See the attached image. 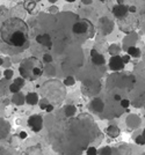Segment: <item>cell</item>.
<instances>
[{
  "label": "cell",
  "mask_w": 145,
  "mask_h": 155,
  "mask_svg": "<svg viewBox=\"0 0 145 155\" xmlns=\"http://www.w3.org/2000/svg\"><path fill=\"white\" fill-rule=\"evenodd\" d=\"M65 1H67V2H74L76 0H65Z\"/></svg>",
  "instance_id": "cell-33"
},
{
  "label": "cell",
  "mask_w": 145,
  "mask_h": 155,
  "mask_svg": "<svg viewBox=\"0 0 145 155\" xmlns=\"http://www.w3.org/2000/svg\"><path fill=\"white\" fill-rule=\"evenodd\" d=\"M26 103L29 105H35L39 103V95L36 93H28L26 95Z\"/></svg>",
  "instance_id": "cell-10"
},
{
  "label": "cell",
  "mask_w": 145,
  "mask_h": 155,
  "mask_svg": "<svg viewBox=\"0 0 145 155\" xmlns=\"http://www.w3.org/2000/svg\"><path fill=\"white\" fill-rule=\"evenodd\" d=\"M35 7V2L34 1H27L26 2V9L28 12H31Z\"/></svg>",
  "instance_id": "cell-19"
},
{
  "label": "cell",
  "mask_w": 145,
  "mask_h": 155,
  "mask_svg": "<svg viewBox=\"0 0 145 155\" xmlns=\"http://www.w3.org/2000/svg\"><path fill=\"white\" fill-rule=\"evenodd\" d=\"M19 137H20V139H26V138H27V133L25 132V131H22V132H20Z\"/></svg>",
  "instance_id": "cell-27"
},
{
  "label": "cell",
  "mask_w": 145,
  "mask_h": 155,
  "mask_svg": "<svg viewBox=\"0 0 145 155\" xmlns=\"http://www.w3.org/2000/svg\"><path fill=\"white\" fill-rule=\"evenodd\" d=\"M129 105H130V102H129V99H121V107H122V108L127 109Z\"/></svg>",
  "instance_id": "cell-21"
},
{
  "label": "cell",
  "mask_w": 145,
  "mask_h": 155,
  "mask_svg": "<svg viewBox=\"0 0 145 155\" xmlns=\"http://www.w3.org/2000/svg\"><path fill=\"white\" fill-rule=\"evenodd\" d=\"M19 72L21 76L26 80L34 81L43 74V65L37 58L29 57L22 60V63L19 66Z\"/></svg>",
  "instance_id": "cell-2"
},
{
  "label": "cell",
  "mask_w": 145,
  "mask_h": 155,
  "mask_svg": "<svg viewBox=\"0 0 145 155\" xmlns=\"http://www.w3.org/2000/svg\"><path fill=\"white\" fill-rule=\"evenodd\" d=\"M13 74H14V72L12 70H6L4 72V76H5L6 80H11V79L13 78Z\"/></svg>",
  "instance_id": "cell-17"
},
{
  "label": "cell",
  "mask_w": 145,
  "mask_h": 155,
  "mask_svg": "<svg viewBox=\"0 0 145 155\" xmlns=\"http://www.w3.org/2000/svg\"><path fill=\"white\" fill-rule=\"evenodd\" d=\"M99 1H105V0H99Z\"/></svg>",
  "instance_id": "cell-35"
},
{
  "label": "cell",
  "mask_w": 145,
  "mask_h": 155,
  "mask_svg": "<svg viewBox=\"0 0 145 155\" xmlns=\"http://www.w3.org/2000/svg\"><path fill=\"white\" fill-rule=\"evenodd\" d=\"M122 60H123L124 65H125V64H128V63L130 61V56H129V55H125V56H123V57H122Z\"/></svg>",
  "instance_id": "cell-25"
},
{
  "label": "cell",
  "mask_w": 145,
  "mask_h": 155,
  "mask_svg": "<svg viewBox=\"0 0 145 155\" xmlns=\"http://www.w3.org/2000/svg\"><path fill=\"white\" fill-rule=\"evenodd\" d=\"M128 9H129V12H131V13H135V12H136V7H135V6H129Z\"/></svg>",
  "instance_id": "cell-28"
},
{
  "label": "cell",
  "mask_w": 145,
  "mask_h": 155,
  "mask_svg": "<svg viewBox=\"0 0 145 155\" xmlns=\"http://www.w3.org/2000/svg\"><path fill=\"white\" fill-rule=\"evenodd\" d=\"M72 31L77 35H84L90 32V37L93 36V26L88 20H80L72 27Z\"/></svg>",
  "instance_id": "cell-3"
},
{
  "label": "cell",
  "mask_w": 145,
  "mask_h": 155,
  "mask_svg": "<svg viewBox=\"0 0 145 155\" xmlns=\"http://www.w3.org/2000/svg\"><path fill=\"white\" fill-rule=\"evenodd\" d=\"M107 133L108 136H110L111 138H116L119 134V130L116 126H109L107 130Z\"/></svg>",
  "instance_id": "cell-13"
},
{
  "label": "cell",
  "mask_w": 145,
  "mask_h": 155,
  "mask_svg": "<svg viewBox=\"0 0 145 155\" xmlns=\"http://www.w3.org/2000/svg\"><path fill=\"white\" fill-rule=\"evenodd\" d=\"M136 143L138 145H145V139L143 138V136H138L136 138Z\"/></svg>",
  "instance_id": "cell-24"
},
{
  "label": "cell",
  "mask_w": 145,
  "mask_h": 155,
  "mask_svg": "<svg viewBox=\"0 0 145 155\" xmlns=\"http://www.w3.org/2000/svg\"><path fill=\"white\" fill-rule=\"evenodd\" d=\"M128 12H129V9H128V7L124 5V4H122V5H115L114 6V8H113V14L114 16L116 17V19H123V17H125L127 14H128Z\"/></svg>",
  "instance_id": "cell-6"
},
{
  "label": "cell",
  "mask_w": 145,
  "mask_h": 155,
  "mask_svg": "<svg viewBox=\"0 0 145 155\" xmlns=\"http://www.w3.org/2000/svg\"><path fill=\"white\" fill-rule=\"evenodd\" d=\"M109 67H110V70L115 71V72L123 70L124 68V63L122 60V57L117 56V55L111 57L110 60H109Z\"/></svg>",
  "instance_id": "cell-5"
},
{
  "label": "cell",
  "mask_w": 145,
  "mask_h": 155,
  "mask_svg": "<svg viewBox=\"0 0 145 155\" xmlns=\"http://www.w3.org/2000/svg\"><path fill=\"white\" fill-rule=\"evenodd\" d=\"M4 64V59L2 58H0V65H2Z\"/></svg>",
  "instance_id": "cell-32"
},
{
  "label": "cell",
  "mask_w": 145,
  "mask_h": 155,
  "mask_svg": "<svg viewBox=\"0 0 145 155\" xmlns=\"http://www.w3.org/2000/svg\"><path fill=\"white\" fill-rule=\"evenodd\" d=\"M28 126L34 132H40L43 127V118L40 115H33L28 118Z\"/></svg>",
  "instance_id": "cell-4"
},
{
  "label": "cell",
  "mask_w": 145,
  "mask_h": 155,
  "mask_svg": "<svg viewBox=\"0 0 145 155\" xmlns=\"http://www.w3.org/2000/svg\"><path fill=\"white\" fill-rule=\"evenodd\" d=\"M76 84V81H74V79L72 78V76H67L64 79V85L66 86H73Z\"/></svg>",
  "instance_id": "cell-18"
},
{
  "label": "cell",
  "mask_w": 145,
  "mask_h": 155,
  "mask_svg": "<svg viewBox=\"0 0 145 155\" xmlns=\"http://www.w3.org/2000/svg\"><path fill=\"white\" fill-rule=\"evenodd\" d=\"M114 99H115V101H121L122 97H121L119 95H115V96H114Z\"/></svg>",
  "instance_id": "cell-29"
},
{
  "label": "cell",
  "mask_w": 145,
  "mask_h": 155,
  "mask_svg": "<svg viewBox=\"0 0 145 155\" xmlns=\"http://www.w3.org/2000/svg\"><path fill=\"white\" fill-rule=\"evenodd\" d=\"M143 138H144V139H145V130H144V131H143Z\"/></svg>",
  "instance_id": "cell-34"
},
{
  "label": "cell",
  "mask_w": 145,
  "mask_h": 155,
  "mask_svg": "<svg viewBox=\"0 0 145 155\" xmlns=\"http://www.w3.org/2000/svg\"><path fill=\"white\" fill-rule=\"evenodd\" d=\"M52 110H53V105L52 104H49V103H48V105L45 107V111H47V112H51Z\"/></svg>",
  "instance_id": "cell-26"
},
{
  "label": "cell",
  "mask_w": 145,
  "mask_h": 155,
  "mask_svg": "<svg viewBox=\"0 0 145 155\" xmlns=\"http://www.w3.org/2000/svg\"><path fill=\"white\" fill-rule=\"evenodd\" d=\"M117 4H119V5H122V4H124V0H117Z\"/></svg>",
  "instance_id": "cell-30"
},
{
  "label": "cell",
  "mask_w": 145,
  "mask_h": 155,
  "mask_svg": "<svg viewBox=\"0 0 145 155\" xmlns=\"http://www.w3.org/2000/svg\"><path fill=\"white\" fill-rule=\"evenodd\" d=\"M77 111V109H76V107H73V105H67L65 107V115L66 116H73L74 113Z\"/></svg>",
  "instance_id": "cell-14"
},
{
  "label": "cell",
  "mask_w": 145,
  "mask_h": 155,
  "mask_svg": "<svg viewBox=\"0 0 145 155\" xmlns=\"http://www.w3.org/2000/svg\"><path fill=\"white\" fill-rule=\"evenodd\" d=\"M128 55L130 57H133V58H138V57H141V50L136 46H131L128 49Z\"/></svg>",
  "instance_id": "cell-12"
},
{
  "label": "cell",
  "mask_w": 145,
  "mask_h": 155,
  "mask_svg": "<svg viewBox=\"0 0 145 155\" xmlns=\"http://www.w3.org/2000/svg\"><path fill=\"white\" fill-rule=\"evenodd\" d=\"M0 35L2 42L14 48H21L28 42L29 29L23 20L19 17H11L1 25Z\"/></svg>",
  "instance_id": "cell-1"
},
{
  "label": "cell",
  "mask_w": 145,
  "mask_h": 155,
  "mask_svg": "<svg viewBox=\"0 0 145 155\" xmlns=\"http://www.w3.org/2000/svg\"><path fill=\"white\" fill-rule=\"evenodd\" d=\"M91 108H92L93 111L95 112H101L105 108V104H103V101L101 99H94L91 103Z\"/></svg>",
  "instance_id": "cell-9"
},
{
  "label": "cell",
  "mask_w": 145,
  "mask_h": 155,
  "mask_svg": "<svg viewBox=\"0 0 145 155\" xmlns=\"http://www.w3.org/2000/svg\"><path fill=\"white\" fill-rule=\"evenodd\" d=\"M86 154L87 155H98V151H96L95 147H90V148L87 149Z\"/></svg>",
  "instance_id": "cell-20"
},
{
  "label": "cell",
  "mask_w": 145,
  "mask_h": 155,
  "mask_svg": "<svg viewBox=\"0 0 145 155\" xmlns=\"http://www.w3.org/2000/svg\"><path fill=\"white\" fill-rule=\"evenodd\" d=\"M48 1H49V2H51V4H55L57 0H48Z\"/></svg>",
  "instance_id": "cell-31"
},
{
  "label": "cell",
  "mask_w": 145,
  "mask_h": 155,
  "mask_svg": "<svg viewBox=\"0 0 145 155\" xmlns=\"http://www.w3.org/2000/svg\"><path fill=\"white\" fill-rule=\"evenodd\" d=\"M20 89H21V87H20V86H17L16 84H12V85L9 86V90H11V93H13V94H15V93H19V92H20Z\"/></svg>",
  "instance_id": "cell-16"
},
{
  "label": "cell",
  "mask_w": 145,
  "mask_h": 155,
  "mask_svg": "<svg viewBox=\"0 0 145 155\" xmlns=\"http://www.w3.org/2000/svg\"><path fill=\"white\" fill-rule=\"evenodd\" d=\"M12 101H13V103H15L16 105H22V104L26 102V97L19 92V93H15V94H14Z\"/></svg>",
  "instance_id": "cell-11"
},
{
  "label": "cell",
  "mask_w": 145,
  "mask_h": 155,
  "mask_svg": "<svg viewBox=\"0 0 145 155\" xmlns=\"http://www.w3.org/2000/svg\"><path fill=\"white\" fill-rule=\"evenodd\" d=\"M100 155H110V148L109 147H105L100 151Z\"/></svg>",
  "instance_id": "cell-23"
},
{
  "label": "cell",
  "mask_w": 145,
  "mask_h": 155,
  "mask_svg": "<svg viewBox=\"0 0 145 155\" xmlns=\"http://www.w3.org/2000/svg\"><path fill=\"white\" fill-rule=\"evenodd\" d=\"M36 41L37 43H40L42 45L47 46V48H51L52 46V43H51V40H50V36L48 34H43V35H39L36 37Z\"/></svg>",
  "instance_id": "cell-8"
},
{
  "label": "cell",
  "mask_w": 145,
  "mask_h": 155,
  "mask_svg": "<svg viewBox=\"0 0 145 155\" xmlns=\"http://www.w3.org/2000/svg\"><path fill=\"white\" fill-rule=\"evenodd\" d=\"M91 58H92V61L94 65H98V66H100V65H103L106 63L105 60V57L102 56L101 53H99L95 49H93L91 50Z\"/></svg>",
  "instance_id": "cell-7"
},
{
  "label": "cell",
  "mask_w": 145,
  "mask_h": 155,
  "mask_svg": "<svg viewBox=\"0 0 145 155\" xmlns=\"http://www.w3.org/2000/svg\"><path fill=\"white\" fill-rule=\"evenodd\" d=\"M26 79L25 78H22V76H20V78H16L15 80H14V84H16L17 86H20V87H23L25 84H26V81H25Z\"/></svg>",
  "instance_id": "cell-15"
},
{
  "label": "cell",
  "mask_w": 145,
  "mask_h": 155,
  "mask_svg": "<svg viewBox=\"0 0 145 155\" xmlns=\"http://www.w3.org/2000/svg\"><path fill=\"white\" fill-rule=\"evenodd\" d=\"M43 60L45 63H52V57H51V55H49V53H45L43 56Z\"/></svg>",
  "instance_id": "cell-22"
}]
</instances>
